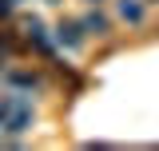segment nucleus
<instances>
[{
    "mask_svg": "<svg viewBox=\"0 0 159 151\" xmlns=\"http://www.w3.org/2000/svg\"><path fill=\"white\" fill-rule=\"evenodd\" d=\"M12 4H16V0H12Z\"/></svg>",
    "mask_w": 159,
    "mask_h": 151,
    "instance_id": "obj_8",
    "label": "nucleus"
},
{
    "mask_svg": "<svg viewBox=\"0 0 159 151\" xmlns=\"http://www.w3.org/2000/svg\"><path fill=\"white\" fill-rule=\"evenodd\" d=\"M32 127V108L20 95H4L0 99V135L4 131H28Z\"/></svg>",
    "mask_w": 159,
    "mask_h": 151,
    "instance_id": "obj_1",
    "label": "nucleus"
},
{
    "mask_svg": "<svg viewBox=\"0 0 159 151\" xmlns=\"http://www.w3.org/2000/svg\"><path fill=\"white\" fill-rule=\"evenodd\" d=\"M8 56H12V52H8V44L0 40V68H8Z\"/></svg>",
    "mask_w": 159,
    "mask_h": 151,
    "instance_id": "obj_6",
    "label": "nucleus"
},
{
    "mask_svg": "<svg viewBox=\"0 0 159 151\" xmlns=\"http://www.w3.org/2000/svg\"><path fill=\"white\" fill-rule=\"evenodd\" d=\"M116 12H119V20H127V24H143V4H139V0H119Z\"/></svg>",
    "mask_w": 159,
    "mask_h": 151,
    "instance_id": "obj_5",
    "label": "nucleus"
},
{
    "mask_svg": "<svg viewBox=\"0 0 159 151\" xmlns=\"http://www.w3.org/2000/svg\"><path fill=\"white\" fill-rule=\"evenodd\" d=\"M12 88H28V92H44V76L40 72H8Z\"/></svg>",
    "mask_w": 159,
    "mask_h": 151,
    "instance_id": "obj_3",
    "label": "nucleus"
},
{
    "mask_svg": "<svg viewBox=\"0 0 159 151\" xmlns=\"http://www.w3.org/2000/svg\"><path fill=\"white\" fill-rule=\"evenodd\" d=\"M88 4H99V0H88Z\"/></svg>",
    "mask_w": 159,
    "mask_h": 151,
    "instance_id": "obj_7",
    "label": "nucleus"
},
{
    "mask_svg": "<svg viewBox=\"0 0 159 151\" xmlns=\"http://www.w3.org/2000/svg\"><path fill=\"white\" fill-rule=\"evenodd\" d=\"M80 24H84V32H88V36H107V32H111V20L103 16V12H88Z\"/></svg>",
    "mask_w": 159,
    "mask_h": 151,
    "instance_id": "obj_4",
    "label": "nucleus"
},
{
    "mask_svg": "<svg viewBox=\"0 0 159 151\" xmlns=\"http://www.w3.org/2000/svg\"><path fill=\"white\" fill-rule=\"evenodd\" d=\"M56 40H60V44H68V48H80V44H84V24L60 20V28H56Z\"/></svg>",
    "mask_w": 159,
    "mask_h": 151,
    "instance_id": "obj_2",
    "label": "nucleus"
}]
</instances>
